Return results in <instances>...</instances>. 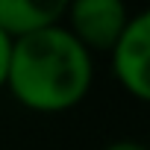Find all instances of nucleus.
I'll list each match as a JSON object with an SVG mask.
<instances>
[{
	"label": "nucleus",
	"mask_w": 150,
	"mask_h": 150,
	"mask_svg": "<svg viewBox=\"0 0 150 150\" xmlns=\"http://www.w3.org/2000/svg\"><path fill=\"white\" fill-rule=\"evenodd\" d=\"M147 147H150V141H147Z\"/></svg>",
	"instance_id": "7"
},
{
	"label": "nucleus",
	"mask_w": 150,
	"mask_h": 150,
	"mask_svg": "<svg viewBox=\"0 0 150 150\" xmlns=\"http://www.w3.org/2000/svg\"><path fill=\"white\" fill-rule=\"evenodd\" d=\"M12 38L0 33V88H6V77H9V65H12Z\"/></svg>",
	"instance_id": "5"
},
{
	"label": "nucleus",
	"mask_w": 150,
	"mask_h": 150,
	"mask_svg": "<svg viewBox=\"0 0 150 150\" xmlns=\"http://www.w3.org/2000/svg\"><path fill=\"white\" fill-rule=\"evenodd\" d=\"M103 150H150L144 141H138V138H115V141H109Z\"/></svg>",
	"instance_id": "6"
},
{
	"label": "nucleus",
	"mask_w": 150,
	"mask_h": 150,
	"mask_svg": "<svg viewBox=\"0 0 150 150\" xmlns=\"http://www.w3.org/2000/svg\"><path fill=\"white\" fill-rule=\"evenodd\" d=\"M68 33L88 53H112L121 41L129 12L121 0H74L65 6Z\"/></svg>",
	"instance_id": "2"
},
{
	"label": "nucleus",
	"mask_w": 150,
	"mask_h": 150,
	"mask_svg": "<svg viewBox=\"0 0 150 150\" xmlns=\"http://www.w3.org/2000/svg\"><path fill=\"white\" fill-rule=\"evenodd\" d=\"M94 80L91 53L62 24L18 38L6 88L33 112H68L86 100Z\"/></svg>",
	"instance_id": "1"
},
{
	"label": "nucleus",
	"mask_w": 150,
	"mask_h": 150,
	"mask_svg": "<svg viewBox=\"0 0 150 150\" xmlns=\"http://www.w3.org/2000/svg\"><path fill=\"white\" fill-rule=\"evenodd\" d=\"M109 56L112 74L124 91L141 103H150V9L129 15L127 30Z\"/></svg>",
	"instance_id": "3"
},
{
	"label": "nucleus",
	"mask_w": 150,
	"mask_h": 150,
	"mask_svg": "<svg viewBox=\"0 0 150 150\" xmlns=\"http://www.w3.org/2000/svg\"><path fill=\"white\" fill-rule=\"evenodd\" d=\"M65 18V3L59 0H0V33L12 41L56 27Z\"/></svg>",
	"instance_id": "4"
}]
</instances>
